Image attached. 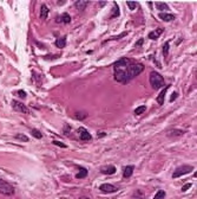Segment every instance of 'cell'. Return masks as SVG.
<instances>
[{"mask_svg":"<svg viewBox=\"0 0 197 199\" xmlns=\"http://www.w3.org/2000/svg\"><path fill=\"white\" fill-rule=\"evenodd\" d=\"M144 71V65L141 63H133L131 61V63L127 65V68L125 69V76H127V82H130L131 80H133L136 76H138L139 74Z\"/></svg>","mask_w":197,"mask_h":199,"instance_id":"obj_1","label":"cell"},{"mask_svg":"<svg viewBox=\"0 0 197 199\" xmlns=\"http://www.w3.org/2000/svg\"><path fill=\"white\" fill-rule=\"evenodd\" d=\"M149 81L150 84L153 89H161V88L165 87V83H164V78L162 77L161 74H158L157 71H151L150 77H149Z\"/></svg>","mask_w":197,"mask_h":199,"instance_id":"obj_2","label":"cell"},{"mask_svg":"<svg viewBox=\"0 0 197 199\" xmlns=\"http://www.w3.org/2000/svg\"><path fill=\"white\" fill-rule=\"evenodd\" d=\"M0 193L4 196H12L14 193V187L4 179H0Z\"/></svg>","mask_w":197,"mask_h":199,"instance_id":"obj_3","label":"cell"},{"mask_svg":"<svg viewBox=\"0 0 197 199\" xmlns=\"http://www.w3.org/2000/svg\"><path fill=\"white\" fill-rule=\"evenodd\" d=\"M194 171V167L192 166H189V165H182V166H179V167H177L175 169V172L172 173V178L176 179V178H179V177H182L184 174H188Z\"/></svg>","mask_w":197,"mask_h":199,"instance_id":"obj_4","label":"cell"},{"mask_svg":"<svg viewBox=\"0 0 197 199\" xmlns=\"http://www.w3.org/2000/svg\"><path fill=\"white\" fill-rule=\"evenodd\" d=\"M131 63V61L129 58H121L117 62H115L113 64V69L115 71H124L125 72V69L127 68V65Z\"/></svg>","mask_w":197,"mask_h":199,"instance_id":"obj_5","label":"cell"},{"mask_svg":"<svg viewBox=\"0 0 197 199\" xmlns=\"http://www.w3.org/2000/svg\"><path fill=\"white\" fill-rule=\"evenodd\" d=\"M12 108L14 109L15 112H18V113L30 114V109L26 107L25 104H23L21 102H18V101H12Z\"/></svg>","mask_w":197,"mask_h":199,"instance_id":"obj_6","label":"cell"},{"mask_svg":"<svg viewBox=\"0 0 197 199\" xmlns=\"http://www.w3.org/2000/svg\"><path fill=\"white\" fill-rule=\"evenodd\" d=\"M99 190H101V192H104V193H115L118 191L115 185L112 184H103L99 186Z\"/></svg>","mask_w":197,"mask_h":199,"instance_id":"obj_7","label":"cell"},{"mask_svg":"<svg viewBox=\"0 0 197 199\" xmlns=\"http://www.w3.org/2000/svg\"><path fill=\"white\" fill-rule=\"evenodd\" d=\"M78 133H79V138H80L81 141H91L92 140V136L91 134L86 130L85 128H79L78 129Z\"/></svg>","mask_w":197,"mask_h":199,"instance_id":"obj_8","label":"cell"},{"mask_svg":"<svg viewBox=\"0 0 197 199\" xmlns=\"http://www.w3.org/2000/svg\"><path fill=\"white\" fill-rule=\"evenodd\" d=\"M163 32H164V29L159 27V29H157V30L151 31V32L149 33L148 38H150V39H152V41H156L157 38H159V37H161V35H162Z\"/></svg>","mask_w":197,"mask_h":199,"instance_id":"obj_9","label":"cell"},{"mask_svg":"<svg viewBox=\"0 0 197 199\" xmlns=\"http://www.w3.org/2000/svg\"><path fill=\"white\" fill-rule=\"evenodd\" d=\"M169 88H170V86H165V87L163 88L162 91L159 92V95L157 96V103H158L159 106H163V104H164V97H165V94H167Z\"/></svg>","mask_w":197,"mask_h":199,"instance_id":"obj_10","label":"cell"},{"mask_svg":"<svg viewBox=\"0 0 197 199\" xmlns=\"http://www.w3.org/2000/svg\"><path fill=\"white\" fill-rule=\"evenodd\" d=\"M99 171H101V173L107 174V175H109V174H115L117 169L115 166H104V167H101Z\"/></svg>","mask_w":197,"mask_h":199,"instance_id":"obj_11","label":"cell"},{"mask_svg":"<svg viewBox=\"0 0 197 199\" xmlns=\"http://www.w3.org/2000/svg\"><path fill=\"white\" fill-rule=\"evenodd\" d=\"M75 5H76L77 10L84 11L86 8V6L89 5V1H86V0H77L75 3Z\"/></svg>","mask_w":197,"mask_h":199,"instance_id":"obj_12","label":"cell"},{"mask_svg":"<svg viewBox=\"0 0 197 199\" xmlns=\"http://www.w3.org/2000/svg\"><path fill=\"white\" fill-rule=\"evenodd\" d=\"M158 17H159V19H162L163 21H172L175 19V15L171 14V13H163V12H161Z\"/></svg>","mask_w":197,"mask_h":199,"instance_id":"obj_13","label":"cell"},{"mask_svg":"<svg viewBox=\"0 0 197 199\" xmlns=\"http://www.w3.org/2000/svg\"><path fill=\"white\" fill-rule=\"evenodd\" d=\"M57 23H65V24H69V23H71V17L69 13H63V15H60V17H58L57 18Z\"/></svg>","mask_w":197,"mask_h":199,"instance_id":"obj_14","label":"cell"},{"mask_svg":"<svg viewBox=\"0 0 197 199\" xmlns=\"http://www.w3.org/2000/svg\"><path fill=\"white\" fill-rule=\"evenodd\" d=\"M133 169H135V167H133L132 165L127 166V167L124 169V172H123V177H124V178H130L132 175V173H133Z\"/></svg>","mask_w":197,"mask_h":199,"instance_id":"obj_15","label":"cell"},{"mask_svg":"<svg viewBox=\"0 0 197 199\" xmlns=\"http://www.w3.org/2000/svg\"><path fill=\"white\" fill-rule=\"evenodd\" d=\"M54 44H56V46L57 47H59V49L65 47L66 46V37H60V38H58Z\"/></svg>","mask_w":197,"mask_h":199,"instance_id":"obj_16","label":"cell"},{"mask_svg":"<svg viewBox=\"0 0 197 199\" xmlns=\"http://www.w3.org/2000/svg\"><path fill=\"white\" fill-rule=\"evenodd\" d=\"M79 169V172L76 174V178L77 179H83L87 177V169H84V167H78Z\"/></svg>","mask_w":197,"mask_h":199,"instance_id":"obj_17","label":"cell"},{"mask_svg":"<svg viewBox=\"0 0 197 199\" xmlns=\"http://www.w3.org/2000/svg\"><path fill=\"white\" fill-rule=\"evenodd\" d=\"M47 15H49V8H47V6L43 4L40 7V18L45 20L46 18H47Z\"/></svg>","mask_w":197,"mask_h":199,"instance_id":"obj_18","label":"cell"},{"mask_svg":"<svg viewBox=\"0 0 197 199\" xmlns=\"http://www.w3.org/2000/svg\"><path fill=\"white\" fill-rule=\"evenodd\" d=\"M184 134V130H181V129H170L168 132V135L169 136H179V135H183Z\"/></svg>","mask_w":197,"mask_h":199,"instance_id":"obj_19","label":"cell"},{"mask_svg":"<svg viewBox=\"0 0 197 199\" xmlns=\"http://www.w3.org/2000/svg\"><path fill=\"white\" fill-rule=\"evenodd\" d=\"M155 6H156L157 10H159V11H167L168 8H169V6H168L167 4H164V3H156Z\"/></svg>","mask_w":197,"mask_h":199,"instance_id":"obj_20","label":"cell"},{"mask_svg":"<svg viewBox=\"0 0 197 199\" xmlns=\"http://www.w3.org/2000/svg\"><path fill=\"white\" fill-rule=\"evenodd\" d=\"M113 6H115V12L110 15V18H116V17L119 15V7H118V4H117L116 1L113 3Z\"/></svg>","mask_w":197,"mask_h":199,"instance_id":"obj_21","label":"cell"},{"mask_svg":"<svg viewBox=\"0 0 197 199\" xmlns=\"http://www.w3.org/2000/svg\"><path fill=\"white\" fill-rule=\"evenodd\" d=\"M145 110H147V106H141V107L135 109V114H136V115H141V114H143Z\"/></svg>","mask_w":197,"mask_h":199,"instance_id":"obj_22","label":"cell"},{"mask_svg":"<svg viewBox=\"0 0 197 199\" xmlns=\"http://www.w3.org/2000/svg\"><path fill=\"white\" fill-rule=\"evenodd\" d=\"M165 198V191H163V190H159L157 194L153 197V199H164Z\"/></svg>","mask_w":197,"mask_h":199,"instance_id":"obj_23","label":"cell"},{"mask_svg":"<svg viewBox=\"0 0 197 199\" xmlns=\"http://www.w3.org/2000/svg\"><path fill=\"white\" fill-rule=\"evenodd\" d=\"M31 134H32V135H33L35 139H41V138H43V134H41V133L38 130V129H32V130H31Z\"/></svg>","mask_w":197,"mask_h":199,"instance_id":"obj_24","label":"cell"},{"mask_svg":"<svg viewBox=\"0 0 197 199\" xmlns=\"http://www.w3.org/2000/svg\"><path fill=\"white\" fill-rule=\"evenodd\" d=\"M127 5L129 6V8H130V10L133 11V10H136L137 7H138V3H135V1H127Z\"/></svg>","mask_w":197,"mask_h":199,"instance_id":"obj_25","label":"cell"},{"mask_svg":"<svg viewBox=\"0 0 197 199\" xmlns=\"http://www.w3.org/2000/svg\"><path fill=\"white\" fill-rule=\"evenodd\" d=\"M86 116H87L86 113H76V114H75V118H76L77 120H84Z\"/></svg>","mask_w":197,"mask_h":199,"instance_id":"obj_26","label":"cell"},{"mask_svg":"<svg viewBox=\"0 0 197 199\" xmlns=\"http://www.w3.org/2000/svg\"><path fill=\"white\" fill-rule=\"evenodd\" d=\"M15 139H18V140H21V141H24V142H27L29 141V138L24 135V134H17L15 135Z\"/></svg>","mask_w":197,"mask_h":199,"instance_id":"obj_27","label":"cell"},{"mask_svg":"<svg viewBox=\"0 0 197 199\" xmlns=\"http://www.w3.org/2000/svg\"><path fill=\"white\" fill-rule=\"evenodd\" d=\"M168 53H169V41H167V43L164 44V47H163V55L167 57Z\"/></svg>","mask_w":197,"mask_h":199,"instance_id":"obj_28","label":"cell"},{"mask_svg":"<svg viewBox=\"0 0 197 199\" xmlns=\"http://www.w3.org/2000/svg\"><path fill=\"white\" fill-rule=\"evenodd\" d=\"M53 145H56V146H58V147H61V148H66L65 143L59 142V141H57V140H54V141H53Z\"/></svg>","mask_w":197,"mask_h":199,"instance_id":"obj_29","label":"cell"},{"mask_svg":"<svg viewBox=\"0 0 197 199\" xmlns=\"http://www.w3.org/2000/svg\"><path fill=\"white\" fill-rule=\"evenodd\" d=\"M17 94H18V96L20 97V98H26V96H27V95H26V92L24 91V90H19Z\"/></svg>","mask_w":197,"mask_h":199,"instance_id":"obj_30","label":"cell"},{"mask_svg":"<svg viewBox=\"0 0 197 199\" xmlns=\"http://www.w3.org/2000/svg\"><path fill=\"white\" fill-rule=\"evenodd\" d=\"M127 35V32H123L122 35H119V36H116V37H112L111 39H121V38H123V37H125Z\"/></svg>","mask_w":197,"mask_h":199,"instance_id":"obj_31","label":"cell"},{"mask_svg":"<svg viewBox=\"0 0 197 199\" xmlns=\"http://www.w3.org/2000/svg\"><path fill=\"white\" fill-rule=\"evenodd\" d=\"M191 187V184H187V185H184L182 187V191L183 192H185V191H188V189H190Z\"/></svg>","mask_w":197,"mask_h":199,"instance_id":"obj_32","label":"cell"},{"mask_svg":"<svg viewBox=\"0 0 197 199\" xmlns=\"http://www.w3.org/2000/svg\"><path fill=\"white\" fill-rule=\"evenodd\" d=\"M177 96H178V94H177V92H174V94H172V96L170 97V102H174V101H175V98H177Z\"/></svg>","mask_w":197,"mask_h":199,"instance_id":"obj_33","label":"cell"},{"mask_svg":"<svg viewBox=\"0 0 197 199\" xmlns=\"http://www.w3.org/2000/svg\"><path fill=\"white\" fill-rule=\"evenodd\" d=\"M142 44H143V39H141V41H138V43H137V44H136V46H141Z\"/></svg>","mask_w":197,"mask_h":199,"instance_id":"obj_34","label":"cell"},{"mask_svg":"<svg viewBox=\"0 0 197 199\" xmlns=\"http://www.w3.org/2000/svg\"><path fill=\"white\" fill-rule=\"evenodd\" d=\"M105 4H106V3H99V6H104Z\"/></svg>","mask_w":197,"mask_h":199,"instance_id":"obj_35","label":"cell"}]
</instances>
